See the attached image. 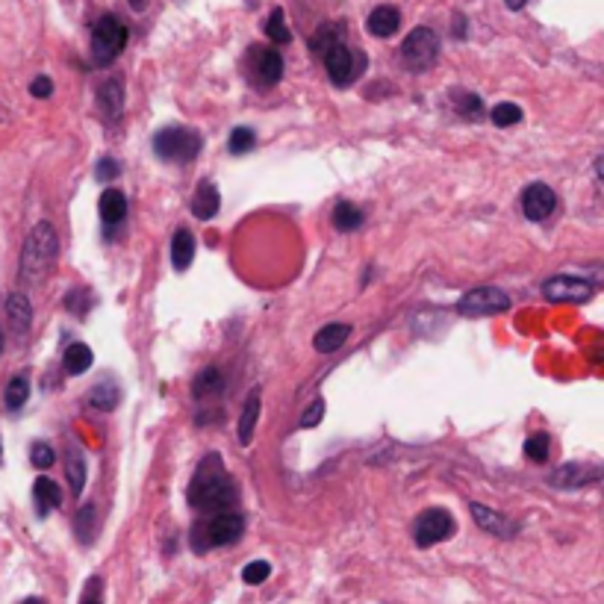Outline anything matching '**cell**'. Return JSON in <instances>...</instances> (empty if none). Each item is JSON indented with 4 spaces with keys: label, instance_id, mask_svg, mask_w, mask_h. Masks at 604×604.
Wrapping results in <instances>:
<instances>
[{
    "label": "cell",
    "instance_id": "cell-5",
    "mask_svg": "<svg viewBox=\"0 0 604 604\" xmlns=\"http://www.w3.org/2000/svg\"><path fill=\"white\" fill-rule=\"evenodd\" d=\"M127 27L119 15H103L98 18V24L92 27V59L94 66H110L121 57V50L127 48Z\"/></svg>",
    "mask_w": 604,
    "mask_h": 604
},
{
    "label": "cell",
    "instance_id": "cell-18",
    "mask_svg": "<svg viewBox=\"0 0 604 604\" xmlns=\"http://www.w3.org/2000/svg\"><path fill=\"white\" fill-rule=\"evenodd\" d=\"M218 209H221L218 186H216V183H209V180H204V183L198 186L195 198H192V213H195V218H200V221H209V218H216V216H218Z\"/></svg>",
    "mask_w": 604,
    "mask_h": 604
},
{
    "label": "cell",
    "instance_id": "cell-34",
    "mask_svg": "<svg viewBox=\"0 0 604 604\" xmlns=\"http://www.w3.org/2000/svg\"><path fill=\"white\" fill-rule=\"evenodd\" d=\"M551 454V440L548 433H531V437L525 440V457L528 460H537V463H546Z\"/></svg>",
    "mask_w": 604,
    "mask_h": 604
},
{
    "label": "cell",
    "instance_id": "cell-32",
    "mask_svg": "<svg viewBox=\"0 0 604 604\" xmlns=\"http://www.w3.org/2000/svg\"><path fill=\"white\" fill-rule=\"evenodd\" d=\"M74 534H77L80 543H92L94 534H98V513H94L92 504H86L74 516Z\"/></svg>",
    "mask_w": 604,
    "mask_h": 604
},
{
    "label": "cell",
    "instance_id": "cell-46",
    "mask_svg": "<svg viewBox=\"0 0 604 604\" xmlns=\"http://www.w3.org/2000/svg\"><path fill=\"white\" fill-rule=\"evenodd\" d=\"M24 604H45V601H41V599H27Z\"/></svg>",
    "mask_w": 604,
    "mask_h": 604
},
{
    "label": "cell",
    "instance_id": "cell-11",
    "mask_svg": "<svg viewBox=\"0 0 604 604\" xmlns=\"http://www.w3.org/2000/svg\"><path fill=\"white\" fill-rule=\"evenodd\" d=\"M322 59H324V71H327V77H331L333 86H348V83H354L357 59L351 54V48H348L342 39L333 41V45H327L322 50Z\"/></svg>",
    "mask_w": 604,
    "mask_h": 604
},
{
    "label": "cell",
    "instance_id": "cell-39",
    "mask_svg": "<svg viewBox=\"0 0 604 604\" xmlns=\"http://www.w3.org/2000/svg\"><path fill=\"white\" fill-rule=\"evenodd\" d=\"M322 419H324V401H322V398H315L313 404L304 410V416H301V428H315Z\"/></svg>",
    "mask_w": 604,
    "mask_h": 604
},
{
    "label": "cell",
    "instance_id": "cell-44",
    "mask_svg": "<svg viewBox=\"0 0 604 604\" xmlns=\"http://www.w3.org/2000/svg\"><path fill=\"white\" fill-rule=\"evenodd\" d=\"M525 4H528V0H504V6H507V9H513V13H519V9H525Z\"/></svg>",
    "mask_w": 604,
    "mask_h": 604
},
{
    "label": "cell",
    "instance_id": "cell-28",
    "mask_svg": "<svg viewBox=\"0 0 604 604\" xmlns=\"http://www.w3.org/2000/svg\"><path fill=\"white\" fill-rule=\"evenodd\" d=\"M331 221H333V227H336V230L348 233V230L363 227L366 216H363V209H360V207L348 204V200H339V204L333 207V216H331Z\"/></svg>",
    "mask_w": 604,
    "mask_h": 604
},
{
    "label": "cell",
    "instance_id": "cell-48",
    "mask_svg": "<svg viewBox=\"0 0 604 604\" xmlns=\"http://www.w3.org/2000/svg\"><path fill=\"white\" fill-rule=\"evenodd\" d=\"M0 463H4V445H0Z\"/></svg>",
    "mask_w": 604,
    "mask_h": 604
},
{
    "label": "cell",
    "instance_id": "cell-47",
    "mask_svg": "<svg viewBox=\"0 0 604 604\" xmlns=\"http://www.w3.org/2000/svg\"><path fill=\"white\" fill-rule=\"evenodd\" d=\"M0 354H4V331H0Z\"/></svg>",
    "mask_w": 604,
    "mask_h": 604
},
{
    "label": "cell",
    "instance_id": "cell-27",
    "mask_svg": "<svg viewBox=\"0 0 604 604\" xmlns=\"http://www.w3.org/2000/svg\"><path fill=\"white\" fill-rule=\"evenodd\" d=\"M62 363H66V372L68 375L77 378V375H83L94 363V354H92V348L86 342H74V345L66 348V357H62Z\"/></svg>",
    "mask_w": 604,
    "mask_h": 604
},
{
    "label": "cell",
    "instance_id": "cell-43",
    "mask_svg": "<svg viewBox=\"0 0 604 604\" xmlns=\"http://www.w3.org/2000/svg\"><path fill=\"white\" fill-rule=\"evenodd\" d=\"M454 36H457V39L466 36V18L463 15H454Z\"/></svg>",
    "mask_w": 604,
    "mask_h": 604
},
{
    "label": "cell",
    "instance_id": "cell-16",
    "mask_svg": "<svg viewBox=\"0 0 604 604\" xmlns=\"http://www.w3.org/2000/svg\"><path fill=\"white\" fill-rule=\"evenodd\" d=\"M98 110L103 112L107 121H119L124 110V83L119 77H112L107 83H101L98 89Z\"/></svg>",
    "mask_w": 604,
    "mask_h": 604
},
{
    "label": "cell",
    "instance_id": "cell-2",
    "mask_svg": "<svg viewBox=\"0 0 604 604\" xmlns=\"http://www.w3.org/2000/svg\"><path fill=\"white\" fill-rule=\"evenodd\" d=\"M57 257H59L57 230L50 221H39V225L30 230L24 251H21V278L27 283H41L50 274V269L57 266Z\"/></svg>",
    "mask_w": 604,
    "mask_h": 604
},
{
    "label": "cell",
    "instance_id": "cell-45",
    "mask_svg": "<svg viewBox=\"0 0 604 604\" xmlns=\"http://www.w3.org/2000/svg\"><path fill=\"white\" fill-rule=\"evenodd\" d=\"M127 4H130L133 9H142V6L147 4V0H127Z\"/></svg>",
    "mask_w": 604,
    "mask_h": 604
},
{
    "label": "cell",
    "instance_id": "cell-31",
    "mask_svg": "<svg viewBox=\"0 0 604 604\" xmlns=\"http://www.w3.org/2000/svg\"><path fill=\"white\" fill-rule=\"evenodd\" d=\"M30 398V378L27 375H18L6 384V392H4V404L6 410H21L27 404Z\"/></svg>",
    "mask_w": 604,
    "mask_h": 604
},
{
    "label": "cell",
    "instance_id": "cell-23",
    "mask_svg": "<svg viewBox=\"0 0 604 604\" xmlns=\"http://www.w3.org/2000/svg\"><path fill=\"white\" fill-rule=\"evenodd\" d=\"M260 407H262L260 389H253L251 398L245 401V407H242V416H239V442L242 445H251V440H253V431H257V419H260Z\"/></svg>",
    "mask_w": 604,
    "mask_h": 604
},
{
    "label": "cell",
    "instance_id": "cell-37",
    "mask_svg": "<svg viewBox=\"0 0 604 604\" xmlns=\"http://www.w3.org/2000/svg\"><path fill=\"white\" fill-rule=\"evenodd\" d=\"M121 174V165L119 160H112V156H103V160H98V165H94V180L98 183H112V180H119Z\"/></svg>",
    "mask_w": 604,
    "mask_h": 604
},
{
    "label": "cell",
    "instance_id": "cell-6",
    "mask_svg": "<svg viewBox=\"0 0 604 604\" xmlns=\"http://www.w3.org/2000/svg\"><path fill=\"white\" fill-rule=\"evenodd\" d=\"M460 315L466 319H484V315H498L511 310V295L502 292L498 286H478L469 289L457 304Z\"/></svg>",
    "mask_w": 604,
    "mask_h": 604
},
{
    "label": "cell",
    "instance_id": "cell-21",
    "mask_svg": "<svg viewBox=\"0 0 604 604\" xmlns=\"http://www.w3.org/2000/svg\"><path fill=\"white\" fill-rule=\"evenodd\" d=\"M33 502H36V511L39 516H48L50 511H57V507L62 504V490L57 481L50 478H39L33 484Z\"/></svg>",
    "mask_w": 604,
    "mask_h": 604
},
{
    "label": "cell",
    "instance_id": "cell-41",
    "mask_svg": "<svg viewBox=\"0 0 604 604\" xmlns=\"http://www.w3.org/2000/svg\"><path fill=\"white\" fill-rule=\"evenodd\" d=\"M101 590H103L101 578H92L89 584H86V590H83V599H80V604H103V599H101Z\"/></svg>",
    "mask_w": 604,
    "mask_h": 604
},
{
    "label": "cell",
    "instance_id": "cell-14",
    "mask_svg": "<svg viewBox=\"0 0 604 604\" xmlns=\"http://www.w3.org/2000/svg\"><path fill=\"white\" fill-rule=\"evenodd\" d=\"M469 511H472V519H475V522H478V528H481V531H486V534H493V537H498V539H511V537L519 534V522H513L511 516H504V513L493 511V507L472 502V504H469Z\"/></svg>",
    "mask_w": 604,
    "mask_h": 604
},
{
    "label": "cell",
    "instance_id": "cell-8",
    "mask_svg": "<svg viewBox=\"0 0 604 604\" xmlns=\"http://www.w3.org/2000/svg\"><path fill=\"white\" fill-rule=\"evenodd\" d=\"M454 519L449 511H442V507H431V511H425L416 525H413V539H416L419 548H431L437 543H445V539L454 537Z\"/></svg>",
    "mask_w": 604,
    "mask_h": 604
},
{
    "label": "cell",
    "instance_id": "cell-40",
    "mask_svg": "<svg viewBox=\"0 0 604 604\" xmlns=\"http://www.w3.org/2000/svg\"><path fill=\"white\" fill-rule=\"evenodd\" d=\"M30 94H33V98H50V94H54V80L50 77H36L33 83H30Z\"/></svg>",
    "mask_w": 604,
    "mask_h": 604
},
{
    "label": "cell",
    "instance_id": "cell-12",
    "mask_svg": "<svg viewBox=\"0 0 604 604\" xmlns=\"http://www.w3.org/2000/svg\"><path fill=\"white\" fill-rule=\"evenodd\" d=\"M601 481V466L592 463H566L557 472L548 475V484L557 490H581V486L599 484Z\"/></svg>",
    "mask_w": 604,
    "mask_h": 604
},
{
    "label": "cell",
    "instance_id": "cell-24",
    "mask_svg": "<svg viewBox=\"0 0 604 604\" xmlns=\"http://www.w3.org/2000/svg\"><path fill=\"white\" fill-rule=\"evenodd\" d=\"M66 475H68V486L74 495H83V486H86V457H83L80 449H71L66 451Z\"/></svg>",
    "mask_w": 604,
    "mask_h": 604
},
{
    "label": "cell",
    "instance_id": "cell-25",
    "mask_svg": "<svg viewBox=\"0 0 604 604\" xmlns=\"http://www.w3.org/2000/svg\"><path fill=\"white\" fill-rule=\"evenodd\" d=\"M221 389H225V375H221V369H216V366H207L204 372H198L195 380H192V395L195 398L218 395Z\"/></svg>",
    "mask_w": 604,
    "mask_h": 604
},
{
    "label": "cell",
    "instance_id": "cell-10",
    "mask_svg": "<svg viewBox=\"0 0 604 604\" xmlns=\"http://www.w3.org/2000/svg\"><path fill=\"white\" fill-rule=\"evenodd\" d=\"M248 74L257 86L269 89V86H274V83L283 80V57L274 48L253 45L248 50Z\"/></svg>",
    "mask_w": 604,
    "mask_h": 604
},
{
    "label": "cell",
    "instance_id": "cell-13",
    "mask_svg": "<svg viewBox=\"0 0 604 604\" xmlns=\"http://www.w3.org/2000/svg\"><path fill=\"white\" fill-rule=\"evenodd\" d=\"M557 207V195L555 189L546 183H531L522 192V213L528 221H546Z\"/></svg>",
    "mask_w": 604,
    "mask_h": 604
},
{
    "label": "cell",
    "instance_id": "cell-19",
    "mask_svg": "<svg viewBox=\"0 0 604 604\" xmlns=\"http://www.w3.org/2000/svg\"><path fill=\"white\" fill-rule=\"evenodd\" d=\"M195 260V236L189 227H177L172 236V266L177 271H186Z\"/></svg>",
    "mask_w": 604,
    "mask_h": 604
},
{
    "label": "cell",
    "instance_id": "cell-4",
    "mask_svg": "<svg viewBox=\"0 0 604 604\" xmlns=\"http://www.w3.org/2000/svg\"><path fill=\"white\" fill-rule=\"evenodd\" d=\"M200 147H204V136L192 127H163L154 136V154L163 163H192L198 160Z\"/></svg>",
    "mask_w": 604,
    "mask_h": 604
},
{
    "label": "cell",
    "instance_id": "cell-3",
    "mask_svg": "<svg viewBox=\"0 0 604 604\" xmlns=\"http://www.w3.org/2000/svg\"><path fill=\"white\" fill-rule=\"evenodd\" d=\"M242 534H245V516L225 511V513H213L209 519H204V522H195L192 531H189V543H192L195 555H204L209 548L239 543Z\"/></svg>",
    "mask_w": 604,
    "mask_h": 604
},
{
    "label": "cell",
    "instance_id": "cell-1",
    "mask_svg": "<svg viewBox=\"0 0 604 604\" xmlns=\"http://www.w3.org/2000/svg\"><path fill=\"white\" fill-rule=\"evenodd\" d=\"M186 498L200 513L233 511V504L239 502V493H236V484H233V478L225 469V463H221V454L213 451L198 463L192 481H189Z\"/></svg>",
    "mask_w": 604,
    "mask_h": 604
},
{
    "label": "cell",
    "instance_id": "cell-36",
    "mask_svg": "<svg viewBox=\"0 0 604 604\" xmlns=\"http://www.w3.org/2000/svg\"><path fill=\"white\" fill-rule=\"evenodd\" d=\"M269 575H271V566L266 564V560H253V564H248L245 569H242V581L251 584V587L266 584Z\"/></svg>",
    "mask_w": 604,
    "mask_h": 604
},
{
    "label": "cell",
    "instance_id": "cell-22",
    "mask_svg": "<svg viewBox=\"0 0 604 604\" xmlns=\"http://www.w3.org/2000/svg\"><path fill=\"white\" fill-rule=\"evenodd\" d=\"M101 218L103 225H121V221L127 218V198L121 189H107V192L101 195Z\"/></svg>",
    "mask_w": 604,
    "mask_h": 604
},
{
    "label": "cell",
    "instance_id": "cell-17",
    "mask_svg": "<svg viewBox=\"0 0 604 604\" xmlns=\"http://www.w3.org/2000/svg\"><path fill=\"white\" fill-rule=\"evenodd\" d=\"M351 336V324H345V322H331V324H324L319 333L313 336V348L319 354H333V351H339V348L345 345V339Z\"/></svg>",
    "mask_w": 604,
    "mask_h": 604
},
{
    "label": "cell",
    "instance_id": "cell-38",
    "mask_svg": "<svg viewBox=\"0 0 604 604\" xmlns=\"http://www.w3.org/2000/svg\"><path fill=\"white\" fill-rule=\"evenodd\" d=\"M54 460H57V454L48 442H36L33 449H30V463H33L36 469H50Z\"/></svg>",
    "mask_w": 604,
    "mask_h": 604
},
{
    "label": "cell",
    "instance_id": "cell-15",
    "mask_svg": "<svg viewBox=\"0 0 604 604\" xmlns=\"http://www.w3.org/2000/svg\"><path fill=\"white\" fill-rule=\"evenodd\" d=\"M398 27H401V13L395 6H389V4H384V6H375L372 13H369V18H366V30L372 36H378V39H389V36H395L398 33Z\"/></svg>",
    "mask_w": 604,
    "mask_h": 604
},
{
    "label": "cell",
    "instance_id": "cell-9",
    "mask_svg": "<svg viewBox=\"0 0 604 604\" xmlns=\"http://www.w3.org/2000/svg\"><path fill=\"white\" fill-rule=\"evenodd\" d=\"M596 292V283L587 278H575V274H555L543 283L546 301L555 304H584Z\"/></svg>",
    "mask_w": 604,
    "mask_h": 604
},
{
    "label": "cell",
    "instance_id": "cell-7",
    "mask_svg": "<svg viewBox=\"0 0 604 604\" xmlns=\"http://www.w3.org/2000/svg\"><path fill=\"white\" fill-rule=\"evenodd\" d=\"M440 57V39L431 27H416L401 45V59L410 71H428Z\"/></svg>",
    "mask_w": 604,
    "mask_h": 604
},
{
    "label": "cell",
    "instance_id": "cell-26",
    "mask_svg": "<svg viewBox=\"0 0 604 604\" xmlns=\"http://www.w3.org/2000/svg\"><path fill=\"white\" fill-rule=\"evenodd\" d=\"M121 401V389H119V384L115 380H110V378H103L101 384H94L92 386V392H89V404L94 407V410H112L115 404Z\"/></svg>",
    "mask_w": 604,
    "mask_h": 604
},
{
    "label": "cell",
    "instance_id": "cell-33",
    "mask_svg": "<svg viewBox=\"0 0 604 604\" xmlns=\"http://www.w3.org/2000/svg\"><path fill=\"white\" fill-rule=\"evenodd\" d=\"M253 142H257V133H253L251 127H233V133L227 136V151L233 156H242L251 151Z\"/></svg>",
    "mask_w": 604,
    "mask_h": 604
},
{
    "label": "cell",
    "instance_id": "cell-29",
    "mask_svg": "<svg viewBox=\"0 0 604 604\" xmlns=\"http://www.w3.org/2000/svg\"><path fill=\"white\" fill-rule=\"evenodd\" d=\"M451 103H454V110H457V115H463V119H469V121H481L484 119V101L478 98V94L457 89L451 94Z\"/></svg>",
    "mask_w": 604,
    "mask_h": 604
},
{
    "label": "cell",
    "instance_id": "cell-20",
    "mask_svg": "<svg viewBox=\"0 0 604 604\" xmlns=\"http://www.w3.org/2000/svg\"><path fill=\"white\" fill-rule=\"evenodd\" d=\"M6 315H9V322H13V331L27 333L30 324H33V304H30L27 295L13 292L6 298Z\"/></svg>",
    "mask_w": 604,
    "mask_h": 604
},
{
    "label": "cell",
    "instance_id": "cell-35",
    "mask_svg": "<svg viewBox=\"0 0 604 604\" xmlns=\"http://www.w3.org/2000/svg\"><path fill=\"white\" fill-rule=\"evenodd\" d=\"M490 119L495 127H511L522 121V107L519 103H498V107L490 112Z\"/></svg>",
    "mask_w": 604,
    "mask_h": 604
},
{
    "label": "cell",
    "instance_id": "cell-42",
    "mask_svg": "<svg viewBox=\"0 0 604 604\" xmlns=\"http://www.w3.org/2000/svg\"><path fill=\"white\" fill-rule=\"evenodd\" d=\"M83 298H86V289H74V292L68 295V298H66V310L74 313V315H86L89 306H83V304H80Z\"/></svg>",
    "mask_w": 604,
    "mask_h": 604
},
{
    "label": "cell",
    "instance_id": "cell-30",
    "mask_svg": "<svg viewBox=\"0 0 604 604\" xmlns=\"http://www.w3.org/2000/svg\"><path fill=\"white\" fill-rule=\"evenodd\" d=\"M262 33L269 36V41H278V45H289L292 41L289 27H286V13L280 6L271 9V15L266 18V24H262Z\"/></svg>",
    "mask_w": 604,
    "mask_h": 604
}]
</instances>
